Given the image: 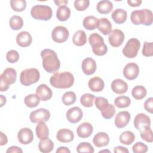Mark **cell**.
Here are the masks:
<instances>
[{
	"label": "cell",
	"mask_w": 153,
	"mask_h": 153,
	"mask_svg": "<svg viewBox=\"0 0 153 153\" xmlns=\"http://www.w3.org/2000/svg\"><path fill=\"white\" fill-rule=\"evenodd\" d=\"M42 64L44 69L48 73H56L59 71L60 62L56 53L51 49H44L41 51Z\"/></svg>",
	"instance_id": "obj_1"
},
{
	"label": "cell",
	"mask_w": 153,
	"mask_h": 153,
	"mask_svg": "<svg viewBox=\"0 0 153 153\" xmlns=\"http://www.w3.org/2000/svg\"><path fill=\"white\" fill-rule=\"evenodd\" d=\"M50 82L57 88H68L74 84V77L69 72H57L50 77Z\"/></svg>",
	"instance_id": "obj_2"
},
{
	"label": "cell",
	"mask_w": 153,
	"mask_h": 153,
	"mask_svg": "<svg viewBox=\"0 0 153 153\" xmlns=\"http://www.w3.org/2000/svg\"><path fill=\"white\" fill-rule=\"evenodd\" d=\"M131 22L135 25L150 26L152 23V12L148 9L133 11L130 15Z\"/></svg>",
	"instance_id": "obj_3"
},
{
	"label": "cell",
	"mask_w": 153,
	"mask_h": 153,
	"mask_svg": "<svg viewBox=\"0 0 153 153\" xmlns=\"http://www.w3.org/2000/svg\"><path fill=\"white\" fill-rule=\"evenodd\" d=\"M88 41L93 53L96 56H103L107 53L108 47L105 44L103 37L98 33H91L89 36Z\"/></svg>",
	"instance_id": "obj_4"
},
{
	"label": "cell",
	"mask_w": 153,
	"mask_h": 153,
	"mask_svg": "<svg viewBox=\"0 0 153 153\" xmlns=\"http://www.w3.org/2000/svg\"><path fill=\"white\" fill-rule=\"evenodd\" d=\"M30 14L36 20L47 21L51 18L53 11L51 7L48 5H36L31 8Z\"/></svg>",
	"instance_id": "obj_5"
},
{
	"label": "cell",
	"mask_w": 153,
	"mask_h": 153,
	"mask_svg": "<svg viewBox=\"0 0 153 153\" xmlns=\"http://www.w3.org/2000/svg\"><path fill=\"white\" fill-rule=\"evenodd\" d=\"M39 78L40 74L39 71L33 68L22 71L20 75V83L25 86H29L37 82Z\"/></svg>",
	"instance_id": "obj_6"
},
{
	"label": "cell",
	"mask_w": 153,
	"mask_h": 153,
	"mask_svg": "<svg viewBox=\"0 0 153 153\" xmlns=\"http://www.w3.org/2000/svg\"><path fill=\"white\" fill-rule=\"evenodd\" d=\"M16 71L12 68H6L1 75V91H7L10 85L16 82Z\"/></svg>",
	"instance_id": "obj_7"
},
{
	"label": "cell",
	"mask_w": 153,
	"mask_h": 153,
	"mask_svg": "<svg viewBox=\"0 0 153 153\" xmlns=\"http://www.w3.org/2000/svg\"><path fill=\"white\" fill-rule=\"evenodd\" d=\"M140 47V42L137 38H130L123 48V54L127 58H134L137 55Z\"/></svg>",
	"instance_id": "obj_8"
},
{
	"label": "cell",
	"mask_w": 153,
	"mask_h": 153,
	"mask_svg": "<svg viewBox=\"0 0 153 153\" xmlns=\"http://www.w3.org/2000/svg\"><path fill=\"white\" fill-rule=\"evenodd\" d=\"M69 32L68 29L63 26H56L51 32L53 40L57 43H63L69 38Z\"/></svg>",
	"instance_id": "obj_9"
},
{
	"label": "cell",
	"mask_w": 153,
	"mask_h": 153,
	"mask_svg": "<svg viewBox=\"0 0 153 153\" xmlns=\"http://www.w3.org/2000/svg\"><path fill=\"white\" fill-rule=\"evenodd\" d=\"M50 117V113L48 110L45 108L38 109L31 112L29 118L32 123H38L39 121L46 122Z\"/></svg>",
	"instance_id": "obj_10"
},
{
	"label": "cell",
	"mask_w": 153,
	"mask_h": 153,
	"mask_svg": "<svg viewBox=\"0 0 153 153\" xmlns=\"http://www.w3.org/2000/svg\"><path fill=\"white\" fill-rule=\"evenodd\" d=\"M124 38L125 36L123 32L120 29H115L109 33L108 41L111 46L118 47L123 43Z\"/></svg>",
	"instance_id": "obj_11"
},
{
	"label": "cell",
	"mask_w": 153,
	"mask_h": 153,
	"mask_svg": "<svg viewBox=\"0 0 153 153\" xmlns=\"http://www.w3.org/2000/svg\"><path fill=\"white\" fill-rule=\"evenodd\" d=\"M139 68L135 63H127L123 69V75L128 80L135 79L139 75Z\"/></svg>",
	"instance_id": "obj_12"
},
{
	"label": "cell",
	"mask_w": 153,
	"mask_h": 153,
	"mask_svg": "<svg viewBox=\"0 0 153 153\" xmlns=\"http://www.w3.org/2000/svg\"><path fill=\"white\" fill-rule=\"evenodd\" d=\"M133 123L135 128L137 130L141 131L145 127L150 126L151 120L150 118L146 114L143 113H140L136 115Z\"/></svg>",
	"instance_id": "obj_13"
},
{
	"label": "cell",
	"mask_w": 153,
	"mask_h": 153,
	"mask_svg": "<svg viewBox=\"0 0 153 153\" xmlns=\"http://www.w3.org/2000/svg\"><path fill=\"white\" fill-rule=\"evenodd\" d=\"M19 142L23 145H27L33 140V134L31 129L27 127L21 128L17 133Z\"/></svg>",
	"instance_id": "obj_14"
},
{
	"label": "cell",
	"mask_w": 153,
	"mask_h": 153,
	"mask_svg": "<svg viewBox=\"0 0 153 153\" xmlns=\"http://www.w3.org/2000/svg\"><path fill=\"white\" fill-rule=\"evenodd\" d=\"M82 111L78 106L71 108L68 110L66 114L67 120L72 124L78 123L82 117Z\"/></svg>",
	"instance_id": "obj_15"
},
{
	"label": "cell",
	"mask_w": 153,
	"mask_h": 153,
	"mask_svg": "<svg viewBox=\"0 0 153 153\" xmlns=\"http://www.w3.org/2000/svg\"><path fill=\"white\" fill-rule=\"evenodd\" d=\"M131 115L128 111H121L118 112L115 118V124L118 128L126 127L130 120Z\"/></svg>",
	"instance_id": "obj_16"
},
{
	"label": "cell",
	"mask_w": 153,
	"mask_h": 153,
	"mask_svg": "<svg viewBox=\"0 0 153 153\" xmlns=\"http://www.w3.org/2000/svg\"><path fill=\"white\" fill-rule=\"evenodd\" d=\"M81 67L85 75H90L93 74L96 70V62L93 59L87 57L82 60Z\"/></svg>",
	"instance_id": "obj_17"
},
{
	"label": "cell",
	"mask_w": 153,
	"mask_h": 153,
	"mask_svg": "<svg viewBox=\"0 0 153 153\" xmlns=\"http://www.w3.org/2000/svg\"><path fill=\"white\" fill-rule=\"evenodd\" d=\"M93 131L92 125L88 123L84 122L79 125L76 128L78 136L81 138H87L91 135Z\"/></svg>",
	"instance_id": "obj_18"
},
{
	"label": "cell",
	"mask_w": 153,
	"mask_h": 153,
	"mask_svg": "<svg viewBox=\"0 0 153 153\" xmlns=\"http://www.w3.org/2000/svg\"><path fill=\"white\" fill-rule=\"evenodd\" d=\"M36 94L42 101H47L50 99L53 96L51 88L45 84H40L36 89Z\"/></svg>",
	"instance_id": "obj_19"
},
{
	"label": "cell",
	"mask_w": 153,
	"mask_h": 153,
	"mask_svg": "<svg viewBox=\"0 0 153 153\" xmlns=\"http://www.w3.org/2000/svg\"><path fill=\"white\" fill-rule=\"evenodd\" d=\"M111 87L114 93L118 94L126 93L128 90L127 84L123 79L119 78L115 79L112 82Z\"/></svg>",
	"instance_id": "obj_20"
},
{
	"label": "cell",
	"mask_w": 153,
	"mask_h": 153,
	"mask_svg": "<svg viewBox=\"0 0 153 153\" xmlns=\"http://www.w3.org/2000/svg\"><path fill=\"white\" fill-rule=\"evenodd\" d=\"M32 42V36L30 33L27 31H22L18 33L16 36V42L20 47H28L31 44Z\"/></svg>",
	"instance_id": "obj_21"
},
{
	"label": "cell",
	"mask_w": 153,
	"mask_h": 153,
	"mask_svg": "<svg viewBox=\"0 0 153 153\" xmlns=\"http://www.w3.org/2000/svg\"><path fill=\"white\" fill-rule=\"evenodd\" d=\"M57 139L62 143H68L74 139V134L72 130L67 128L60 129L56 134Z\"/></svg>",
	"instance_id": "obj_22"
},
{
	"label": "cell",
	"mask_w": 153,
	"mask_h": 153,
	"mask_svg": "<svg viewBox=\"0 0 153 153\" xmlns=\"http://www.w3.org/2000/svg\"><path fill=\"white\" fill-rule=\"evenodd\" d=\"M93 142L98 148L105 146L109 143V136L105 132H99L94 136Z\"/></svg>",
	"instance_id": "obj_23"
},
{
	"label": "cell",
	"mask_w": 153,
	"mask_h": 153,
	"mask_svg": "<svg viewBox=\"0 0 153 153\" xmlns=\"http://www.w3.org/2000/svg\"><path fill=\"white\" fill-rule=\"evenodd\" d=\"M90 90L94 92H100L103 90L105 86L103 80L99 76H94L91 78L88 82Z\"/></svg>",
	"instance_id": "obj_24"
},
{
	"label": "cell",
	"mask_w": 153,
	"mask_h": 153,
	"mask_svg": "<svg viewBox=\"0 0 153 153\" xmlns=\"http://www.w3.org/2000/svg\"><path fill=\"white\" fill-rule=\"evenodd\" d=\"M97 27L105 35H107L112 32V24L106 18L99 19L97 22Z\"/></svg>",
	"instance_id": "obj_25"
},
{
	"label": "cell",
	"mask_w": 153,
	"mask_h": 153,
	"mask_svg": "<svg viewBox=\"0 0 153 153\" xmlns=\"http://www.w3.org/2000/svg\"><path fill=\"white\" fill-rule=\"evenodd\" d=\"M111 17L116 23L122 24L126 21L127 13V11L123 8H117L112 12Z\"/></svg>",
	"instance_id": "obj_26"
},
{
	"label": "cell",
	"mask_w": 153,
	"mask_h": 153,
	"mask_svg": "<svg viewBox=\"0 0 153 153\" xmlns=\"http://www.w3.org/2000/svg\"><path fill=\"white\" fill-rule=\"evenodd\" d=\"M113 8L112 3L108 0H102L98 2L96 5L97 11L102 14L109 13Z\"/></svg>",
	"instance_id": "obj_27"
},
{
	"label": "cell",
	"mask_w": 153,
	"mask_h": 153,
	"mask_svg": "<svg viewBox=\"0 0 153 153\" xmlns=\"http://www.w3.org/2000/svg\"><path fill=\"white\" fill-rule=\"evenodd\" d=\"M36 134L37 137L40 139H44L48 137L49 136V130L44 121H39L38 123V124L35 128Z\"/></svg>",
	"instance_id": "obj_28"
},
{
	"label": "cell",
	"mask_w": 153,
	"mask_h": 153,
	"mask_svg": "<svg viewBox=\"0 0 153 153\" xmlns=\"http://www.w3.org/2000/svg\"><path fill=\"white\" fill-rule=\"evenodd\" d=\"M73 43L78 47L82 46L87 42V35L85 32L82 30H78L75 32L72 38Z\"/></svg>",
	"instance_id": "obj_29"
},
{
	"label": "cell",
	"mask_w": 153,
	"mask_h": 153,
	"mask_svg": "<svg viewBox=\"0 0 153 153\" xmlns=\"http://www.w3.org/2000/svg\"><path fill=\"white\" fill-rule=\"evenodd\" d=\"M38 148L41 152L48 153L53 149L54 143L48 137L41 139L38 143Z\"/></svg>",
	"instance_id": "obj_30"
},
{
	"label": "cell",
	"mask_w": 153,
	"mask_h": 153,
	"mask_svg": "<svg viewBox=\"0 0 153 153\" xmlns=\"http://www.w3.org/2000/svg\"><path fill=\"white\" fill-rule=\"evenodd\" d=\"M71 16V10L66 5H63L59 7L56 11V17L59 21L65 22Z\"/></svg>",
	"instance_id": "obj_31"
},
{
	"label": "cell",
	"mask_w": 153,
	"mask_h": 153,
	"mask_svg": "<svg viewBox=\"0 0 153 153\" xmlns=\"http://www.w3.org/2000/svg\"><path fill=\"white\" fill-rule=\"evenodd\" d=\"M119 139L121 143L129 145L134 141L135 135L131 131H125L120 134Z\"/></svg>",
	"instance_id": "obj_32"
},
{
	"label": "cell",
	"mask_w": 153,
	"mask_h": 153,
	"mask_svg": "<svg viewBox=\"0 0 153 153\" xmlns=\"http://www.w3.org/2000/svg\"><path fill=\"white\" fill-rule=\"evenodd\" d=\"M98 19L93 16L85 17L83 20V26L87 30H94L97 27Z\"/></svg>",
	"instance_id": "obj_33"
},
{
	"label": "cell",
	"mask_w": 153,
	"mask_h": 153,
	"mask_svg": "<svg viewBox=\"0 0 153 153\" xmlns=\"http://www.w3.org/2000/svg\"><path fill=\"white\" fill-rule=\"evenodd\" d=\"M25 104L29 108H35L40 102V98L36 94H30L26 96L24 99Z\"/></svg>",
	"instance_id": "obj_34"
},
{
	"label": "cell",
	"mask_w": 153,
	"mask_h": 153,
	"mask_svg": "<svg viewBox=\"0 0 153 153\" xmlns=\"http://www.w3.org/2000/svg\"><path fill=\"white\" fill-rule=\"evenodd\" d=\"M146 89L142 85H136L131 90L132 96L136 100H141L146 95Z\"/></svg>",
	"instance_id": "obj_35"
},
{
	"label": "cell",
	"mask_w": 153,
	"mask_h": 153,
	"mask_svg": "<svg viewBox=\"0 0 153 153\" xmlns=\"http://www.w3.org/2000/svg\"><path fill=\"white\" fill-rule=\"evenodd\" d=\"M9 25L13 30H18L23 27V21L20 16L15 15L10 18L9 20Z\"/></svg>",
	"instance_id": "obj_36"
},
{
	"label": "cell",
	"mask_w": 153,
	"mask_h": 153,
	"mask_svg": "<svg viewBox=\"0 0 153 153\" xmlns=\"http://www.w3.org/2000/svg\"><path fill=\"white\" fill-rule=\"evenodd\" d=\"M131 103L130 99L126 96H120L115 98L114 100L115 105L119 108H125L129 106Z\"/></svg>",
	"instance_id": "obj_37"
},
{
	"label": "cell",
	"mask_w": 153,
	"mask_h": 153,
	"mask_svg": "<svg viewBox=\"0 0 153 153\" xmlns=\"http://www.w3.org/2000/svg\"><path fill=\"white\" fill-rule=\"evenodd\" d=\"M95 99L94 94L90 93H85L82 94L80 98L81 105L86 108L91 107L93 105V102Z\"/></svg>",
	"instance_id": "obj_38"
},
{
	"label": "cell",
	"mask_w": 153,
	"mask_h": 153,
	"mask_svg": "<svg viewBox=\"0 0 153 153\" xmlns=\"http://www.w3.org/2000/svg\"><path fill=\"white\" fill-rule=\"evenodd\" d=\"M76 99V94L73 91H67L62 96V102L66 106L74 104Z\"/></svg>",
	"instance_id": "obj_39"
},
{
	"label": "cell",
	"mask_w": 153,
	"mask_h": 153,
	"mask_svg": "<svg viewBox=\"0 0 153 153\" xmlns=\"http://www.w3.org/2000/svg\"><path fill=\"white\" fill-rule=\"evenodd\" d=\"M10 5L14 11L21 12L25 10L26 7V2L25 0H11Z\"/></svg>",
	"instance_id": "obj_40"
},
{
	"label": "cell",
	"mask_w": 153,
	"mask_h": 153,
	"mask_svg": "<svg viewBox=\"0 0 153 153\" xmlns=\"http://www.w3.org/2000/svg\"><path fill=\"white\" fill-rule=\"evenodd\" d=\"M76 151L78 153L81 152H90L93 153L94 152L92 145L88 142H81L78 144L76 147Z\"/></svg>",
	"instance_id": "obj_41"
},
{
	"label": "cell",
	"mask_w": 153,
	"mask_h": 153,
	"mask_svg": "<svg viewBox=\"0 0 153 153\" xmlns=\"http://www.w3.org/2000/svg\"><path fill=\"white\" fill-rule=\"evenodd\" d=\"M140 137L143 140L149 143L152 142L153 141L152 131L150 126L146 127L143 130L140 131Z\"/></svg>",
	"instance_id": "obj_42"
},
{
	"label": "cell",
	"mask_w": 153,
	"mask_h": 153,
	"mask_svg": "<svg viewBox=\"0 0 153 153\" xmlns=\"http://www.w3.org/2000/svg\"><path fill=\"white\" fill-rule=\"evenodd\" d=\"M115 113V109L113 105L108 104V105L101 111L102 115L105 119H111L114 117Z\"/></svg>",
	"instance_id": "obj_43"
},
{
	"label": "cell",
	"mask_w": 153,
	"mask_h": 153,
	"mask_svg": "<svg viewBox=\"0 0 153 153\" xmlns=\"http://www.w3.org/2000/svg\"><path fill=\"white\" fill-rule=\"evenodd\" d=\"M90 5L89 0H75L74 1V7L77 11H82L85 10Z\"/></svg>",
	"instance_id": "obj_44"
},
{
	"label": "cell",
	"mask_w": 153,
	"mask_h": 153,
	"mask_svg": "<svg viewBox=\"0 0 153 153\" xmlns=\"http://www.w3.org/2000/svg\"><path fill=\"white\" fill-rule=\"evenodd\" d=\"M142 54L146 57H151L153 56V42L145 41L142 51Z\"/></svg>",
	"instance_id": "obj_45"
},
{
	"label": "cell",
	"mask_w": 153,
	"mask_h": 153,
	"mask_svg": "<svg viewBox=\"0 0 153 153\" xmlns=\"http://www.w3.org/2000/svg\"><path fill=\"white\" fill-rule=\"evenodd\" d=\"M94 103L96 107L100 111L103 110L109 104L108 99L103 97H96L95 98Z\"/></svg>",
	"instance_id": "obj_46"
},
{
	"label": "cell",
	"mask_w": 153,
	"mask_h": 153,
	"mask_svg": "<svg viewBox=\"0 0 153 153\" xmlns=\"http://www.w3.org/2000/svg\"><path fill=\"white\" fill-rule=\"evenodd\" d=\"M148 146L141 142H137L132 146V151L134 153H145L148 151Z\"/></svg>",
	"instance_id": "obj_47"
},
{
	"label": "cell",
	"mask_w": 153,
	"mask_h": 153,
	"mask_svg": "<svg viewBox=\"0 0 153 153\" xmlns=\"http://www.w3.org/2000/svg\"><path fill=\"white\" fill-rule=\"evenodd\" d=\"M6 59L7 61L11 63H16L19 59V54L16 50H10L7 53Z\"/></svg>",
	"instance_id": "obj_48"
},
{
	"label": "cell",
	"mask_w": 153,
	"mask_h": 153,
	"mask_svg": "<svg viewBox=\"0 0 153 153\" xmlns=\"http://www.w3.org/2000/svg\"><path fill=\"white\" fill-rule=\"evenodd\" d=\"M144 108L147 112L151 114L153 113V98L152 97L148 98L145 102Z\"/></svg>",
	"instance_id": "obj_49"
},
{
	"label": "cell",
	"mask_w": 153,
	"mask_h": 153,
	"mask_svg": "<svg viewBox=\"0 0 153 153\" xmlns=\"http://www.w3.org/2000/svg\"><path fill=\"white\" fill-rule=\"evenodd\" d=\"M6 152L7 153H17V152L22 153L23 151L20 147H18L17 146H12L7 149Z\"/></svg>",
	"instance_id": "obj_50"
},
{
	"label": "cell",
	"mask_w": 153,
	"mask_h": 153,
	"mask_svg": "<svg viewBox=\"0 0 153 153\" xmlns=\"http://www.w3.org/2000/svg\"><path fill=\"white\" fill-rule=\"evenodd\" d=\"M114 152L116 153H125V152H128V150L127 148L121 146H118L114 148Z\"/></svg>",
	"instance_id": "obj_51"
},
{
	"label": "cell",
	"mask_w": 153,
	"mask_h": 153,
	"mask_svg": "<svg viewBox=\"0 0 153 153\" xmlns=\"http://www.w3.org/2000/svg\"><path fill=\"white\" fill-rule=\"evenodd\" d=\"M0 145L3 146L8 142V138L7 136L2 131L0 132Z\"/></svg>",
	"instance_id": "obj_52"
},
{
	"label": "cell",
	"mask_w": 153,
	"mask_h": 153,
	"mask_svg": "<svg viewBox=\"0 0 153 153\" xmlns=\"http://www.w3.org/2000/svg\"><path fill=\"white\" fill-rule=\"evenodd\" d=\"M142 1L141 0H128L127 3L131 7H138L142 4Z\"/></svg>",
	"instance_id": "obj_53"
},
{
	"label": "cell",
	"mask_w": 153,
	"mask_h": 153,
	"mask_svg": "<svg viewBox=\"0 0 153 153\" xmlns=\"http://www.w3.org/2000/svg\"><path fill=\"white\" fill-rule=\"evenodd\" d=\"M70 153L71 151L68 148L65 146H60L56 150V153Z\"/></svg>",
	"instance_id": "obj_54"
},
{
	"label": "cell",
	"mask_w": 153,
	"mask_h": 153,
	"mask_svg": "<svg viewBox=\"0 0 153 153\" xmlns=\"http://www.w3.org/2000/svg\"><path fill=\"white\" fill-rule=\"evenodd\" d=\"M54 2L56 4L57 6H63L66 5L68 3V1L66 0H63V1H54Z\"/></svg>",
	"instance_id": "obj_55"
},
{
	"label": "cell",
	"mask_w": 153,
	"mask_h": 153,
	"mask_svg": "<svg viewBox=\"0 0 153 153\" xmlns=\"http://www.w3.org/2000/svg\"><path fill=\"white\" fill-rule=\"evenodd\" d=\"M0 97H1V107H2L7 102V99H6V97L2 94L0 95Z\"/></svg>",
	"instance_id": "obj_56"
}]
</instances>
